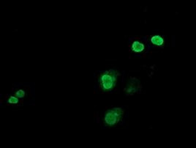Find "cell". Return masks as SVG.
<instances>
[{"mask_svg":"<svg viewBox=\"0 0 196 148\" xmlns=\"http://www.w3.org/2000/svg\"><path fill=\"white\" fill-rule=\"evenodd\" d=\"M122 115L121 108H114L106 113L105 116V123L108 126H114L119 120Z\"/></svg>","mask_w":196,"mask_h":148,"instance_id":"obj_2","label":"cell"},{"mask_svg":"<svg viewBox=\"0 0 196 148\" xmlns=\"http://www.w3.org/2000/svg\"><path fill=\"white\" fill-rule=\"evenodd\" d=\"M18 102H19V100H18L17 98H15V97H10V98L8 101V103H13V104H16Z\"/></svg>","mask_w":196,"mask_h":148,"instance_id":"obj_5","label":"cell"},{"mask_svg":"<svg viewBox=\"0 0 196 148\" xmlns=\"http://www.w3.org/2000/svg\"><path fill=\"white\" fill-rule=\"evenodd\" d=\"M132 48H133V52H141L144 49V45L142 43L139 42V41H135V42H133Z\"/></svg>","mask_w":196,"mask_h":148,"instance_id":"obj_4","label":"cell"},{"mask_svg":"<svg viewBox=\"0 0 196 148\" xmlns=\"http://www.w3.org/2000/svg\"><path fill=\"white\" fill-rule=\"evenodd\" d=\"M117 82V74L114 70L106 71L101 76L100 78V86L102 90L104 91H108L112 90L113 87L115 86Z\"/></svg>","mask_w":196,"mask_h":148,"instance_id":"obj_1","label":"cell"},{"mask_svg":"<svg viewBox=\"0 0 196 148\" xmlns=\"http://www.w3.org/2000/svg\"><path fill=\"white\" fill-rule=\"evenodd\" d=\"M16 96L19 97V98H23V97L24 96V95H25V93H24V92L23 91V90H19V91L16 93Z\"/></svg>","mask_w":196,"mask_h":148,"instance_id":"obj_6","label":"cell"},{"mask_svg":"<svg viewBox=\"0 0 196 148\" xmlns=\"http://www.w3.org/2000/svg\"><path fill=\"white\" fill-rule=\"evenodd\" d=\"M151 42L153 45L160 46H163L164 43V39L160 35H154L151 38Z\"/></svg>","mask_w":196,"mask_h":148,"instance_id":"obj_3","label":"cell"}]
</instances>
